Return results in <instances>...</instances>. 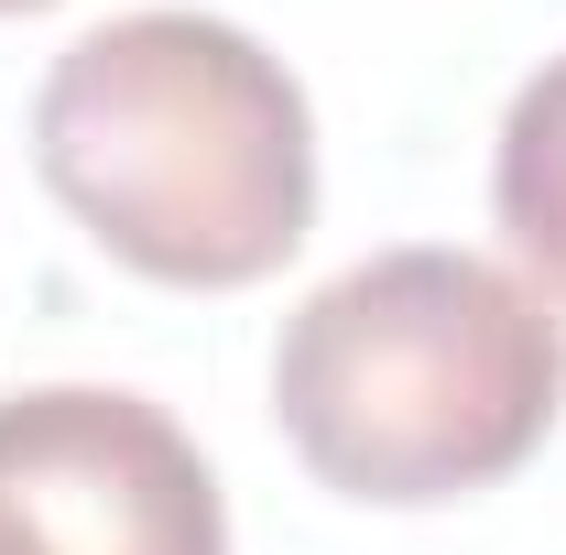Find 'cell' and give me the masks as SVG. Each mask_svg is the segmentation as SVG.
<instances>
[{"label": "cell", "mask_w": 566, "mask_h": 555, "mask_svg": "<svg viewBox=\"0 0 566 555\" xmlns=\"http://www.w3.org/2000/svg\"><path fill=\"white\" fill-rule=\"evenodd\" d=\"M0 11H55V0H0Z\"/></svg>", "instance_id": "5"}, {"label": "cell", "mask_w": 566, "mask_h": 555, "mask_svg": "<svg viewBox=\"0 0 566 555\" xmlns=\"http://www.w3.org/2000/svg\"><path fill=\"white\" fill-rule=\"evenodd\" d=\"M0 555H229L197 436L109 381L0 392Z\"/></svg>", "instance_id": "3"}, {"label": "cell", "mask_w": 566, "mask_h": 555, "mask_svg": "<svg viewBox=\"0 0 566 555\" xmlns=\"http://www.w3.org/2000/svg\"><path fill=\"white\" fill-rule=\"evenodd\" d=\"M491 218H501V240L566 294V55H545V66L512 87V109H501Z\"/></svg>", "instance_id": "4"}, {"label": "cell", "mask_w": 566, "mask_h": 555, "mask_svg": "<svg viewBox=\"0 0 566 555\" xmlns=\"http://www.w3.org/2000/svg\"><path fill=\"white\" fill-rule=\"evenodd\" d=\"M55 208L175 294H240L316 229V121L273 44L218 11H120L76 33L33 98Z\"/></svg>", "instance_id": "1"}, {"label": "cell", "mask_w": 566, "mask_h": 555, "mask_svg": "<svg viewBox=\"0 0 566 555\" xmlns=\"http://www.w3.org/2000/svg\"><path fill=\"white\" fill-rule=\"evenodd\" d=\"M556 415L566 316L480 251H370L273 338V425L338 501H469L512 480Z\"/></svg>", "instance_id": "2"}]
</instances>
